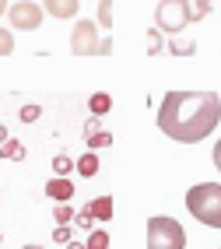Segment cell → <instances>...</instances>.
Masks as SVG:
<instances>
[{
    "label": "cell",
    "mask_w": 221,
    "mask_h": 249,
    "mask_svg": "<svg viewBox=\"0 0 221 249\" xmlns=\"http://www.w3.org/2000/svg\"><path fill=\"white\" fill-rule=\"evenodd\" d=\"M221 123L218 91H168L158 106V130L179 144H197L211 137Z\"/></svg>",
    "instance_id": "cell-1"
},
{
    "label": "cell",
    "mask_w": 221,
    "mask_h": 249,
    "mask_svg": "<svg viewBox=\"0 0 221 249\" xmlns=\"http://www.w3.org/2000/svg\"><path fill=\"white\" fill-rule=\"evenodd\" d=\"M186 211L200 225L221 228V182H197L186 190Z\"/></svg>",
    "instance_id": "cell-2"
},
{
    "label": "cell",
    "mask_w": 221,
    "mask_h": 249,
    "mask_svg": "<svg viewBox=\"0 0 221 249\" xmlns=\"http://www.w3.org/2000/svg\"><path fill=\"white\" fill-rule=\"evenodd\" d=\"M147 249H186V228L168 214H155L147 221Z\"/></svg>",
    "instance_id": "cell-3"
},
{
    "label": "cell",
    "mask_w": 221,
    "mask_h": 249,
    "mask_svg": "<svg viewBox=\"0 0 221 249\" xmlns=\"http://www.w3.org/2000/svg\"><path fill=\"white\" fill-rule=\"evenodd\" d=\"M186 25H190L186 0H158V7H155V28L162 32V36H179Z\"/></svg>",
    "instance_id": "cell-4"
},
{
    "label": "cell",
    "mask_w": 221,
    "mask_h": 249,
    "mask_svg": "<svg viewBox=\"0 0 221 249\" xmlns=\"http://www.w3.org/2000/svg\"><path fill=\"white\" fill-rule=\"evenodd\" d=\"M98 25L95 21H74V32H71V53L74 56H98Z\"/></svg>",
    "instance_id": "cell-5"
},
{
    "label": "cell",
    "mask_w": 221,
    "mask_h": 249,
    "mask_svg": "<svg viewBox=\"0 0 221 249\" xmlns=\"http://www.w3.org/2000/svg\"><path fill=\"white\" fill-rule=\"evenodd\" d=\"M46 18V11L42 4H32V0H18V4H11L7 7V21L11 28H18V32H36Z\"/></svg>",
    "instance_id": "cell-6"
},
{
    "label": "cell",
    "mask_w": 221,
    "mask_h": 249,
    "mask_svg": "<svg viewBox=\"0 0 221 249\" xmlns=\"http://www.w3.org/2000/svg\"><path fill=\"white\" fill-rule=\"evenodd\" d=\"M46 196L53 204H71L74 200V182L71 179H63V176H53L46 182Z\"/></svg>",
    "instance_id": "cell-7"
},
{
    "label": "cell",
    "mask_w": 221,
    "mask_h": 249,
    "mask_svg": "<svg viewBox=\"0 0 221 249\" xmlns=\"http://www.w3.org/2000/svg\"><path fill=\"white\" fill-rule=\"evenodd\" d=\"M42 11L53 14L56 21H71V18H77L81 4H77V0H42Z\"/></svg>",
    "instance_id": "cell-8"
},
{
    "label": "cell",
    "mask_w": 221,
    "mask_h": 249,
    "mask_svg": "<svg viewBox=\"0 0 221 249\" xmlns=\"http://www.w3.org/2000/svg\"><path fill=\"white\" fill-rule=\"evenodd\" d=\"M84 211H88L95 221H109V218H112V196H95Z\"/></svg>",
    "instance_id": "cell-9"
},
{
    "label": "cell",
    "mask_w": 221,
    "mask_h": 249,
    "mask_svg": "<svg viewBox=\"0 0 221 249\" xmlns=\"http://www.w3.org/2000/svg\"><path fill=\"white\" fill-rule=\"evenodd\" d=\"M74 172H77V176H84V179L98 176V155H95V151H84V155L74 161Z\"/></svg>",
    "instance_id": "cell-10"
},
{
    "label": "cell",
    "mask_w": 221,
    "mask_h": 249,
    "mask_svg": "<svg viewBox=\"0 0 221 249\" xmlns=\"http://www.w3.org/2000/svg\"><path fill=\"white\" fill-rule=\"evenodd\" d=\"M186 11H190V21H203L214 11V0H186Z\"/></svg>",
    "instance_id": "cell-11"
},
{
    "label": "cell",
    "mask_w": 221,
    "mask_h": 249,
    "mask_svg": "<svg viewBox=\"0 0 221 249\" xmlns=\"http://www.w3.org/2000/svg\"><path fill=\"white\" fill-rule=\"evenodd\" d=\"M112 109V95H106V91H95L92 98H88V112L92 116H106Z\"/></svg>",
    "instance_id": "cell-12"
},
{
    "label": "cell",
    "mask_w": 221,
    "mask_h": 249,
    "mask_svg": "<svg viewBox=\"0 0 221 249\" xmlns=\"http://www.w3.org/2000/svg\"><path fill=\"white\" fill-rule=\"evenodd\" d=\"M0 158H7V161H21L25 158V144L21 141H4V144H0Z\"/></svg>",
    "instance_id": "cell-13"
},
{
    "label": "cell",
    "mask_w": 221,
    "mask_h": 249,
    "mask_svg": "<svg viewBox=\"0 0 221 249\" xmlns=\"http://www.w3.org/2000/svg\"><path fill=\"white\" fill-rule=\"evenodd\" d=\"M71 172H74V158L63 155V151H56V155H53V176H63V179H67Z\"/></svg>",
    "instance_id": "cell-14"
},
{
    "label": "cell",
    "mask_w": 221,
    "mask_h": 249,
    "mask_svg": "<svg viewBox=\"0 0 221 249\" xmlns=\"http://www.w3.org/2000/svg\"><path fill=\"white\" fill-rule=\"evenodd\" d=\"M84 249H109V231H106V228L88 231V239H84Z\"/></svg>",
    "instance_id": "cell-15"
},
{
    "label": "cell",
    "mask_w": 221,
    "mask_h": 249,
    "mask_svg": "<svg viewBox=\"0 0 221 249\" xmlns=\"http://www.w3.org/2000/svg\"><path fill=\"white\" fill-rule=\"evenodd\" d=\"M88 141V151H102V147H112V134H106V130H98V134L84 137Z\"/></svg>",
    "instance_id": "cell-16"
},
{
    "label": "cell",
    "mask_w": 221,
    "mask_h": 249,
    "mask_svg": "<svg viewBox=\"0 0 221 249\" xmlns=\"http://www.w3.org/2000/svg\"><path fill=\"white\" fill-rule=\"evenodd\" d=\"M168 53H172V56H190V53H197V42H183V39H168Z\"/></svg>",
    "instance_id": "cell-17"
},
{
    "label": "cell",
    "mask_w": 221,
    "mask_h": 249,
    "mask_svg": "<svg viewBox=\"0 0 221 249\" xmlns=\"http://www.w3.org/2000/svg\"><path fill=\"white\" fill-rule=\"evenodd\" d=\"M102 28H112V0H98V21Z\"/></svg>",
    "instance_id": "cell-18"
},
{
    "label": "cell",
    "mask_w": 221,
    "mask_h": 249,
    "mask_svg": "<svg viewBox=\"0 0 221 249\" xmlns=\"http://www.w3.org/2000/svg\"><path fill=\"white\" fill-rule=\"evenodd\" d=\"M162 49H165V39H162V32H158V28H151V32H147V53H151V56H158Z\"/></svg>",
    "instance_id": "cell-19"
},
{
    "label": "cell",
    "mask_w": 221,
    "mask_h": 249,
    "mask_svg": "<svg viewBox=\"0 0 221 249\" xmlns=\"http://www.w3.org/2000/svg\"><path fill=\"white\" fill-rule=\"evenodd\" d=\"M74 214H77V211H74V207H67V204H56V207H53L56 225H71V221H74Z\"/></svg>",
    "instance_id": "cell-20"
},
{
    "label": "cell",
    "mask_w": 221,
    "mask_h": 249,
    "mask_svg": "<svg viewBox=\"0 0 221 249\" xmlns=\"http://www.w3.org/2000/svg\"><path fill=\"white\" fill-rule=\"evenodd\" d=\"M14 53V36L11 28H0V56H11Z\"/></svg>",
    "instance_id": "cell-21"
},
{
    "label": "cell",
    "mask_w": 221,
    "mask_h": 249,
    "mask_svg": "<svg viewBox=\"0 0 221 249\" xmlns=\"http://www.w3.org/2000/svg\"><path fill=\"white\" fill-rule=\"evenodd\" d=\"M74 225H77L81 231H95V228H92V225H95V218H92L88 211H77V214H74Z\"/></svg>",
    "instance_id": "cell-22"
},
{
    "label": "cell",
    "mask_w": 221,
    "mask_h": 249,
    "mask_svg": "<svg viewBox=\"0 0 221 249\" xmlns=\"http://www.w3.org/2000/svg\"><path fill=\"white\" fill-rule=\"evenodd\" d=\"M18 116H21V123H36L39 116H42V109H39V106H21Z\"/></svg>",
    "instance_id": "cell-23"
},
{
    "label": "cell",
    "mask_w": 221,
    "mask_h": 249,
    "mask_svg": "<svg viewBox=\"0 0 221 249\" xmlns=\"http://www.w3.org/2000/svg\"><path fill=\"white\" fill-rule=\"evenodd\" d=\"M53 239L67 246V242H71V239H74V231H71V225H56V231H53Z\"/></svg>",
    "instance_id": "cell-24"
},
{
    "label": "cell",
    "mask_w": 221,
    "mask_h": 249,
    "mask_svg": "<svg viewBox=\"0 0 221 249\" xmlns=\"http://www.w3.org/2000/svg\"><path fill=\"white\" fill-rule=\"evenodd\" d=\"M211 158H214V169L221 172V137L214 141V151H211Z\"/></svg>",
    "instance_id": "cell-25"
},
{
    "label": "cell",
    "mask_w": 221,
    "mask_h": 249,
    "mask_svg": "<svg viewBox=\"0 0 221 249\" xmlns=\"http://www.w3.org/2000/svg\"><path fill=\"white\" fill-rule=\"evenodd\" d=\"M92 134H98V116H92V120L84 123V137H92Z\"/></svg>",
    "instance_id": "cell-26"
},
{
    "label": "cell",
    "mask_w": 221,
    "mask_h": 249,
    "mask_svg": "<svg viewBox=\"0 0 221 249\" xmlns=\"http://www.w3.org/2000/svg\"><path fill=\"white\" fill-rule=\"evenodd\" d=\"M112 53V39H102V46H98V56H109Z\"/></svg>",
    "instance_id": "cell-27"
},
{
    "label": "cell",
    "mask_w": 221,
    "mask_h": 249,
    "mask_svg": "<svg viewBox=\"0 0 221 249\" xmlns=\"http://www.w3.org/2000/svg\"><path fill=\"white\" fill-rule=\"evenodd\" d=\"M67 249H84V242H77V239H71V242H67Z\"/></svg>",
    "instance_id": "cell-28"
},
{
    "label": "cell",
    "mask_w": 221,
    "mask_h": 249,
    "mask_svg": "<svg viewBox=\"0 0 221 249\" xmlns=\"http://www.w3.org/2000/svg\"><path fill=\"white\" fill-rule=\"evenodd\" d=\"M4 141H11V137H7V126L0 123V144H4Z\"/></svg>",
    "instance_id": "cell-29"
},
{
    "label": "cell",
    "mask_w": 221,
    "mask_h": 249,
    "mask_svg": "<svg viewBox=\"0 0 221 249\" xmlns=\"http://www.w3.org/2000/svg\"><path fill=\"white\" fill-rule=\"evenodd\" d=\"M7 7H11V0H0V14H7Z\"/></svg>",
    "instance_id": "cell-30"
},
{
    "label": "cell",
    "mask_w": 221,
    "mask_h": 249,
    "mask_svg": "<svg viewBox=\"0 0 221 249\" xmlns=\"http://www.w3.org/2000/svg\"><path fill=\"white\" fill-rule=\"evenodd\" d=\"M25 249H39V246H25Z\"/></svg>",
    "instance_id": "cell-31"
},
{
    "label": "cell",
    "mask_w": 221,
    "mask_h": 249,
    "mask_svg": "<svg viewBox=\"0 0 221 249\" xmlns=\"http://www.w3.org/2000/svg\"><path fill=\"white\" fill-rule=\"evenodd\" d=\"M0 242H4V235H0Z\"/></svg>",
    "instance_id": "cell-32"
}]
</instances>
